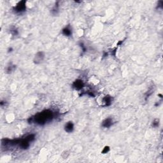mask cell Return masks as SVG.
Wrapping results in <instances>:
<instances>
[{
	"label": "cell",
	"mask_w": 163,
	"mask_h": 163,
	"mask_svg": "<svg viewBox=\"0 0 163 163\" xmlns=\"http://www.w3.org/2000/svg\"><path fill=\"white\" fill-rule=\"evenodd\" d=\"M56 117V113L51 110H45L38 112L28 119L29 124L34 123L39 125H43L51 122Z\"/></svg>",
	"instance_id": "1"
},
{
	"label": "cell",
	"mask_w": 163,
	"mask_h": 163,
	"mask_svg": "<svg viewBox=\"0 0 163 163\" xmlns=\"http://www.w3.org/2000/svg\"><path fill=\"white\" fill-rule=\"evenodd\" d=\"M13 11L17 14H21L26 11V1H21L18 2L16 5L13 7Z\"/></svg>",
	"instance_id": "2"
},
{
	"label": "cell",
	"mask_w": 163,
	"mask_h": 163,
	"mask_svg": "<svg viewBox=\"0 0 163 163\" xmlns=\"http://www.w3.org/2000/svg\"><path fill=\"white\" fill-rule=\"evenodd\" d=\"M84 82L82 79H77L72 83V87L76 91H81L84 87Z\"/></svg>",
	"instance_id": "3"
},
{
	"label": "cell",
	"mask_w": 163,
	"mask_h": 163,
	"mask_svg": "<svg viewBox=\"0 0 163 163\" xmlns=\"http://www.w3.org/2000/svg\"><path fill=\"white\" fill-rule=\"evenodd\" d=\"M31 142H30L28 139L26 138V137L24 138L20 139V142L19 143V145L20 149H22V150H27L29 148L30 146V143Z\"/></svg>",
	"instance_id": "4"
},
{
	"label": "cell",
	"mask_w": 163,
	"mask_h": 163,
	"mask_svg": "<svg viewBox=\"0 0 163 163\" xmlns=\"http://www.w3.org/2000/svg\"><path fill=\"white\" fill-rule=\"evenodd\" d=\"M45 53L41 51H39L37 52L36 54H35L34 57V62L36 65L38 64H40L41 62H43V61L45 59Z\"/></svg>",
	"instance_id": "5"
},
{
	"label": "cell",
	"mask_w": 163,
	"mask_h": 163,
	"mask_svg": "<svg viewBox=\"0 0 163 163\" xmlns=\"http://www.w3.org/2000/svg\"><path fill=\"white\" fill-rule=\"evenodd\" d=\"M114 123L113 119L111 117H107L105 119H104L101 122V127L103 128H110V127L112 126Z\"/></svg>",
	"instance_id": "6"
},
{
	"label": "cell",
	"mask_w": 163,
	"mask_h": 163,
	"mask_svg": "<svg viewBox=\"0 0 163 163\" xmlns=\"http://www.w3.org/2000/svg\"><path fill=\"white\" fill-rule=\"evenodd\" d=\"M113 98L110 95H107L103 97L102 99V103H103V107H109L112 104Z\"/></svg>",
	"instance_id": "7"
},
{
	"label": "cell",
	"mask_w": 163,
	"mask_h": 163,
	"mask_svg": "<svg viewBox=\"0 0 163 163\" xmlns=\"http://www.w3.org/2000/svg\"><path fill=\"white\" fill-rule=\"evenodd\" d=\"M75 125L74 124L72 121H68L65 124V126H64V129H65V132L68 133H71L74 131Z\"/></svg>",
	"instance_id": "8"
},
{
	"label": "cell",
	"mask_w": 163,
	"mask_h": 163,
	"mask_svg": "<svg viewBox=\"0 0 163 163\" xmlns=\"http://www.w3.org/2000/svg\"><path fill=\"white\" fill-rule=\"evenodd\" d=\"M62 34L65 36L69 37L72 35V29L70 25H68L62 29Z\"/></svg>",
	"instance_id": "9"
},
{
	"label": "cell",
	"mask_w": 163,
	"mask_h": 163,
	"mask_svg": "<svg viewBox=\"0 0 163 163\" xmlns=\"http://www.w3.org/2000/svg\"><path fill=\"white\" fill-rule=\"evenodd\" d=\"M15 68H16L15 66L13 65V64L10 63L8 66H7V67H6L5 69H4V71H5V72L7 73L10 74V73H12L15 70Z\"/></svg>",
	"instance_id": "10"
},
{
	"label": "cell",
	"mask_w": 163,
	"mask_h": 163,
	"mask_svg": "<svg viewBox=\"0 0 163 163\" xmlns=\"http://www.w3.org/2000/svg\"><path fill=\"white\" fill-rule=\"evenodd\" d=\"M160 124V120L159 119H155L152 122V127L153 128H159Z\"/></svg>",
	"instance_id": "11"
},
{
	"label": "cell",
	"mask_w": 163,
	"mask_h": 163,
	"mask_svg": "<svg viewBox=\"0 0 163 163\" xmlns=\"http://www.w3.org/2000/svg\"><path fill=\"white\" fill-rule=\"evenodd\" d=\"M58 12H59V4H58V3H57V4H55L54 7L52 9L51 12L54 15H56L57 14Z\"/></svg>",
	"instance_id": "12"
},
{
	"label": "cell",
	"mask_w": 163,
	"mask_h": 163,
	"mask_svg": "<svg viewBox=\"0 0 163 163\" xmlns=\"http://www.w3.org/2000/svg\"><path fill=\"white\" fill-rule=\"evenodd\" d=\"M110 150V147L109 146H104V147L103 148L102 150H101V153L102 154H108Z\"/></svg>",
	"instance_id": "13"
},
{
	"label": "cell",
	"mask_w": 163,
	"mask_h": 163,
	"mask_svg": "<svg viewBox=\"0 0 163 163\" xmlns=\"http://www.w3.org/2000/svg\"><path fill=\"white\" fill-rule=\"evenodd\" d=\"M10 31V33H11V34L13 36H16V35H17L18 34H19V31H18V29L16 28H15V27L14 28H11Z\"/></svg>",
	"instance_id": "14"
},
{
	"label": "cell",
	"mask_w": 163,
	"mask_h": 163,
	"mask_svg": "<svg viewBox=\"0 0 163 163\" xmlns=\"http://www.w3.org/2000/svg\"><path fill=\"white\" fill-rule=\"evenodd\" d=\"M80 47H81L82 50V52H86L87 51V48L86 46H85V45L83 44V43H80Z\"/></svg>",
	"instance_id": "15"
},
{
	"label": "cell",
	"mask_w": 163,
	"mask_h": 163,
	"mask_svg": "<svg viewBox=\"0 0 163 163\" xmlns=\"http://www.w3.org/2000/svg\"><path fill=\"white\" fill-rule=\"evenodd\" d=\"M157 8H160V9H162L163 8V1H160L158 2L157 6Z\"/></svg>",
	"instance_id": "16"
},
{
	"label": "cell",
	"mask_w": 163,
	"mask_h": 163,
	"mask_svg": "<svg viewBox=\"0 0 163 163\" xmlns=\"http://www.w3.org/2000/svg\"><path fill=\"white\" fill-rule=\"evenodd\" d=\"M6 103H7V102H6L5 101H1V102H0V105H1V107H3L6 105Z\"/></svg>",
	"instance_id": "17"
},
{
	"label": "cell",
	"mask_w": 163,
	"mask_h": 163,
	"mask_svg": "<svg viewBox=\"0 0 163 163\" xmlns=\"http://www.w3.org/2000/svg\"><path fill=\"white\" fill-rule=\"evenodd\" d=\"M13 48H12V47H10V48H9V49H8V52H12L13 51Z\"/></svg>",
	"instance_id": "18"
}]
</instances>
